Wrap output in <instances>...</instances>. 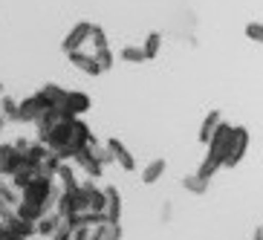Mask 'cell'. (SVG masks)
<instances>
[{
    "label": "cell",
    "instance_id": "6da1fadb",
    "mask_svg": "<svg viewBox=\"0 0 263 240\" xmlns=\"http://www.w3.org/2000/svg\"><path fill=\"white\" fill-rule=\"evenodd\" d=\"M90 142H96V136H93V131H90V124L81 116L64 119V122H58L52 131L44 136V145H47L55 156H61L64 162H72Z\"/></svg>",
    "mask_w": 263,
    "mask_h": 240
},
{
    "label": "cell",
    "instance_id": "7a4b0ae2",
    "mask_svg": "<svg viewBox=\"0 0 263 240\" xmlns=\"http://www.w3.org/2000/svg\"><path fill=\"white\" fill-rule=\"evenodd\" d=\"M76 162V168L84 174L87 179H101V174H104V165L107 162H113L110 159V151L107 147H101L99 142H90V145L81 151V154L72 159Z\"/></svg>",
    "mask_w": 263,
    "mask_h": 240
},
{
    "label": "cell",
    "instance_id": "3957f363",
    "mask_svg": "<svg viewBox=\"0 0 263 240\" xmlns=\"http://www.w3.org/2000/svg\"><path fill=\"white\" fill-rule=\"evenodd\" d=\"M90 52L96 55V61L101 64V70L104 72L113 70L116 55H113V49H110V41H107V35H104L101 26H93V35H90Z\"/></svg>",
    "mask_w": 263,
    "mask_h": 240
},
{
    "label": "cell",
    "instance_id": "277c9868",
    "mask_svg": "<svg viewBox=\"0 0 263 240\" xmlns=\"http://www.w3.org/2000/svg\"><path fill=\"white\" fill-rule=\"evenodd\" d=\"M24 154L17 151L12 142H0V179H12L15 171L24 168Z\"/></svg>",
    "mask_w": 263,
    "mask_h": 240
},
{
    "label": "cell",
    "instance_id": "5b68a950",
    "mask_svg": "<svg viewBox=\"0 0 263 240\" xmlns=\"http://www.w3.org/2000/svg\"><path fill=\"white\" fill-rule=\"evenodd\" d=\"M90 35H93V24H90V21H78V24L72 26V29L64 35V41H61L64 55L76 52V49H84L87 44H90Z\"/></svg>",
    "mask_w": 263,
    "mask_h": 240
},
{
    "label": "cell",
    "instance_id": "8992f818",
    "mask_svg": "<svg viewBox=\"0 0 263 240\" xmlns=\"http://www.w3.org/2000/svg\"><path fill=\"white\" fill-rule=\"evenodd\" d=\"M47 101L41 99L38 93H32V96H26V99H21L17 101V119L15 122L17 124H35L38 122V116L41 113H47Z\"/></svg>",
    "mask_w": 263,
    "mask_h": 240
},
{
    "label": "cell",
    "instance_id": "52a82bcc",
    "mask_svg": "<svg viewBox=\"0 0 263 240\" xmlns=\"http://www.w3.org/2000/svg\"><path fill=\"white\" fill-rule=\"evenodd\" d=\"M249 151V131L243 124H234V136H232V145H229V154L223 159V168H234V165L243 162V156Z\"/></svg>",
    "mask_w": 263,
    "mask_h": 240
},
{
    "label": "cell",
    "instance_id": "ba28073f",
    "mask_svg": "<svg viewBox=\"0 0 263 240\" xmlns=\"http://www.w3.org/2000/svg\"><path fill=\"white\" fill-rule=\"evenodd\" d=\"M104 147L110 151V159H113L122 171H127V174L136 171V159H133V154L127 151V145H124L122 139H107V142H104Z\"/></svg>",
    "mask_w": 263,
    "mask_h": 240
},
{
    "label": "cell",
    "instance_id": "9c48e42d",
    "mask_svg": "<svg viewBox=\"0 0 263 240\" xmlns=\"http://www.w3.org/2000/svg\"><path fill=\"white\" fill-rule=\"evenodd\" d=\"M90 107H93V99L84 90H67V101H64V113L67 116L78 119V116H84Z\"/></svg>",
    "mask_w": 263,
    "mask_h": 240
},
{
    "label": "cell",
    "instance_id": "30bf717a",
    "mask_svg": "<svg viewBox=\"0 0 263 240\" xmlns=\"http://www.w3.org/2000/svg\"><path fill=\"white\" fill-rule=\"evenodd\" d=\"M232 136H234V124L223 122L220 127H217V133L211 136V142L205 147H209L214 156H220V159H226V154H229V145H232Z\"/></svg>",
    "mask_w": 263,
    "mask_h": 240
},
{
    "label": "cell",
    "instance_id": "8fae6325",
    "mask_svg": "<svg viewBox=\"0 0 263 240\" xmlns=\"http://www.w3.org/2000/svg\"><path fill=\"white\" fill-rule=\"evenodd\" d=\"M104 223H122V194L116 186H104Z\"/></svg>",
    "mask_w": 263,
    "mask_h": 240
},
{
    "label": "cell",
    "instance_id": "7c38bea8",
    "mask_svg": "<svg viewBox=\"0 0 263 240\" xmlns=\"http://www.w3.org/2000/svg\"><path fill=\"white\" fill-rule=\"evenodd\" d=\"M70 58V64L76 67V70H81L84 76H101V64L96 61V55L93 52H87V49H76V52H70L67 55Z\"/></svg>",
    "mask_w": 263,
    "mask_h": 240
},
{
    "label": "cell",
    "instance_id": "4fadbf2b",
    "mask_svg": "<svg viewBox=\"0 0 263 240\" xmlns=\"http://www.w3.org/2000/svg\"><path fill=\"white\" fill-rule=\"evenodd\" d=\"M61 223H64V217L52 209V211H47V214H44L38 223H35V232H38V237H49V240H52L55 232L61 229Z\"/></svg>",
    "mask_w": 263,
    "mask_h": 240
},
{
    "label": "cell",
    "instance_id": "5bb4252c",
    "mask_svg": "<svg viewBox=\"0 0 263 240\" xmlns=\"http://www.w3.org/2000/svg\"><path fill=\"white\" fill-rule=\"evenodd\" d=\"M55 182L61 186V191H76V188L81 186V179H78L76 168H72L70 162H61V165H58V171H55Z\"/></svg>",
    "mask_w": 263,
    "mask_h": 240
},
{
    "label": "cell",
    "instance_id": "9a60e30c",
    "mask_svg": "<svg viewBox=\"0 0 263 240\" xmlns=\"http://www.w3.org/2000/svg\"><path fill=\"white\" fill-rule=\"evenodd\" d=\"M220 124H223V113H220V110H211L209 116L202 119L200 133H197V139H200L202 145H209V142H211V136L217 133V127H220Z\"/></svg>",
    "mask_w": 263,
    "mask_h": 240
},
{
    "label": "cell",
    "instance_id": "2e32d148",
    "mask_svg": "<svg viewBox=\"0 0 263 240\" xmlns=\"http://www.w3.org/2000/svg\"><path fill=\"white\" fill-rule=\"evenodd\" d=\"M38 96L47 101V107H61L64 110V101H67V90L61 84H44L38 90Z\"/></svg>",
    "mask_w": 263,
    "mask_h": 240
},
{
    "label": "cell",
    "instance_id": "e0dca14e",
    "mask_svg": "<svg viewBox=\"0 0 263 240\" xmlns=\"http://www.w3.org/2000/svg\"><path fill=\"white\" fill-rule=\"evenodd\" d=\"M165 168H168V165H165V159H151V162L142 168V174H139L142 182H145V186H156V182L165 177Z\"/></svg>",
    "mask_w": 263,
    "mask_h": 240
},
{
    "label": "cell",
    "instance_id": "ac0fdd59",
    "mask_svg": "<svg viewBox=\"0 0 263 240\" xmlns=\"http://www.w3.org/2000/svg\"><path fill=\"white\" fill-rule=\"evenodd\" d=\"M220 168H223V159H220V156H214L211 151H205V156H202V162H200V168H197V174H200L202 179H209V182H211V177H214Z\"/></svg>",
    "mask_w": 263,
    "mask_h": 240
},
{
    "label": "cell",
    "instance_id": "d6986e66",
    "mask_svg": "<svg viewBox=\"0 0 263 240\" xmlns=\"http://www.w3.org/2000/svg\"><path fill=\"white\" fill-rule=\"evenodd\" d=\"M17 200H21V191L9 179H0V209H15Z\"/></svg>",
    "mask_w": 263,
    "mask_h": 240
},
{
    "label": "cell",
    "instance_id": "ffe728a7",
    "mask_svg": "<svg viewBox=\"0 0 263 240\" xmlns=\"http://www.w3.org/2000/svg\"><path fill=\"white\" fill-rule=\"evenodd\" d=\"M182 188H185L188 194L202 197V194L209 191V179H202L200 174H188V177H182Z\"/></svg>",
    "mask_w": 263,
    "mask_h": 240
},
{
    "label": "cell",
    "instance_id": "44dd1931",
    "mask_svg": "<svg viewBox=\"0 0 263 240\" xmlns=\"http://www.w3.org/2000/svg\"><path fill=\"white\" fill-rule=\"evenodd\" d=\"M142 49H145L147 61H154L156 55H159V49H162V35H159V32H151L145 38V44H142Z\"/></svg>",
    "mask_w": 263,
    "mask_h": 240
},
{
    "label": "cell",
    "instance_id": "7402d4cb",
    "mask_svg": "<svg viewBox=\"0 0 263 240\" xmlns=\"http://www.w3.org/2000/svg\"><path fill=\"white\" fill-rule=\"evenodd\" d=\"M0 113H3V119L6 122H15L17 119V99H12V96H0Z\"/></svg>",
    "mask_w": 263,
    "mask_h": 240
},
{
    "label": "cell",
    "instance_id": "603a6c76",
    "mask_svg": "<svg viewBox=\"0 0 263 240\" xmlns=\"http://www.w3.org/2000/svg\"><path fill=\"white\" fill-rule=\"evenodd\" d=\"M119 58H122L124 64H145V49L142 47H122V52H119Z\"/></svg>",
    "mask_w": 263,
    "mask_h": 240
},
{
    "label": "cell",
    "instance_id": "cb8c5ba5",
    "mask_svg": "<svg viewBox=\"0 0 263 240\" xmlns=\"http://www.w3.org/2000/svg\"><path fill=\"white\" fill-rule=\"evenodd\" d=\"M246 38L263 47V24H246Z\"/></svg>",
    "mask_w": 263,
    "mask_h": 240
},
{
    "label": "cell",
    "instance_id": "d4e9b609",
    "mask_svg": "<svg viewBox=\"0 0 263 240\" xmlns=\"http://www.w3.org/2000/svg\"><path fill=\"white\" fill-rule=\"evenodd\" d=\"M101 240H122V223H104Z\"/></svg>",
    "mask_w": 263,
    "mask_h": 240
},
{
    "label": "cell",
    "instance_id": "484cf974",
    "mask_svg": "<svg viewBox=\"0 0 263 240\" xmlns=\"http://www.w3.org/2000/svg\"><path fill=\"white\" fill-rule=\"evenodd\" d=\"M0 240H26V237L15 234V232H12V229H9L6 223H0Z\"/></svg>",
    "mask_w": 263,
    "mask_h": 240
},
{
    "label": "cell",
    "instance_id": "4316f807",
    "mask_svg": "<svg viewBox=\"0 0 263 240\" xmlns=\"http://www.w3.org/2000/svg\"><path fill=\"white\" fill-rule=\"evenodd\" d=\"M252 240H263V226H257L255 234H252Z\"/></svg>",
    "mask_w": 263,
    "mask_h": 240
},
{
    "label": "cell",
    "instance_id": "83f0119b",
    "mask_svg": "<svg viewBox=\"0 0 263 240\" xmlns=\"http://www.w3.org/2000/svg\"><path fill=\"white\" fill-rule=\"evenodd\" d=\"M3 127H6V119H3V113H0V133H3Z\"/></svg>",
    "mask_w": 263,
    "mask_h": 240
}]
</instances>
